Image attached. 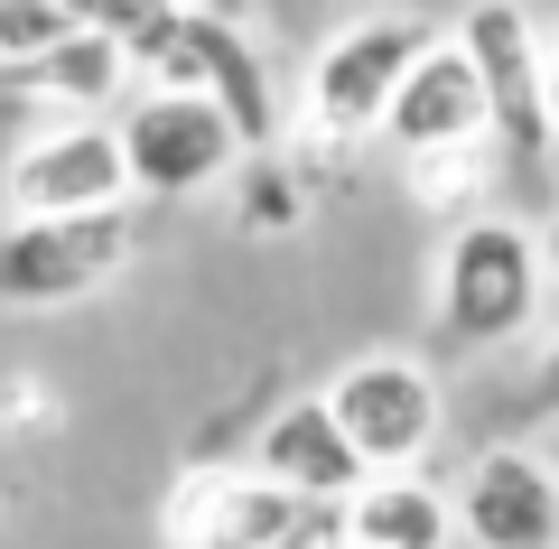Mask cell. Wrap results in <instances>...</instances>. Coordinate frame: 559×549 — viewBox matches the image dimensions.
<instances>
[{"mask_svg": "<svg viewBox=\"0 0 559 549\" xmlns=\"http://www.w3.org/2000/svg\"><path fill=\"white\" fill-rule=\"evenodd\" d=\"M429 38L439 28L419 20V10H364V20L326 28L308 47L299 84H289V158L318 168V158H355L364 140H382L392 94H401V75L419 65Z\"/></svg>", "mask_w": 559, "mask_h": 549, "instance_id": "6da1fadb", "label": "cell"}, {"mask_svg": "<svg viewBox=\"0 0 559 549\" xmlns=\"http://www.w3.org/2000/svg\"><path fill=\"white\" fill-rule=\"evenodd\" d=\"M103 20H121L131 65H140L150 94L224 103L252 158L289 140V94L271 84V57H261V38L234 20V10H103Z\"/></svg>", "mask_w": 559, "mask_h": 549, "instance_id": "7a4b0ae2", "label": "cell"}, {"mask_svg": "<svg viewBox=\"0 0 559 549\" xmlns=\"http://www.w3.org/2000/svg\"><path fill=\"white\" fill-rule=\"evenodd\" d=\"M429 317H439L448 345H522V335L550 317V261H540V224L522 215H466L439 234L429 261Z\"/></svg>", "mask_w": 559, "mask_h": 549, "instance_id": "3957f363", "label": "cell"}, {"mask_svg": "<svg viewBox=\"0 0 559 549\" xmlns=\"http://www.w3.org/2000/svg\"><path fill=\"white\" fill-rule=\"evenodd\" d=\"M131 158L112 121H38L0 158V224H84V215H131Z\"/></svg>", "mask_w": 559, "mask_h": 549, "instance_id": "277c9868", "label": "cell"}, {"mask_svg": "<svg viewBox=\"0 0 559 549\" xmlns=\"http://www.w3.org/2000/svg\"><path fill=\"white\" fill-rule=\"evenodd\" d=\"M326 410H336L345 447L364 456V475H429L419 456L439 447V429H448L429 354H401V345H373L355 363H336L326 373Z\"/></svg>", "mask_w": 559, "mask_h": 549, "instance_id": "5b68a950", "label": "cell"}, {"mask_svg": "<svg viewBox=\"0 0 559 549\" xmlns=\"http://www.w3.org/2000/svg\"><path fill=\"white\" fill-rule=\"evenodd\" d=\"M140 261L131 215H84V224H0V317H66L103 298Z\"/></svg>", "mask_w": 559, "mask_h": 549, "instance_id": "8992f818", "label": "cell"}, {"mask_svg": "<svg viewBox=\"0 0 559 549\" xmlns=\"http://www.w3.org/2000/svg\"><path fill=\"white\" fill-rule=\"evenodd\" d=\"M318 522L336 512L289 503L280 485H261L252 466H224V456L178 466V485L159 493V549H299Z\"/></svg>", "mask_w": 559, "mask_h": 549, "instance_id": "52a82bcc", "label": "cell"}, {"mask_svg": "<svg viewBox=\"0 0 559 549\" xmlns=\"http://www.w3.org/2000/svg\"><path fill=\"white\" fill-rule=\"evenodd\" d=\"M121 158H131V187L140 196H205V187H234L242 177V131L224 103L205 94H150L140 84L131 103H121Z\"/></svg>", "mask_w": 559, "mask_h": 549, "instance_id": "ba28073f", "label": "cell"}, {"mask_svg": "<svg viewBox=\"0 0 559 549\" xmlns=\"http://www.w3.org/2000/svg\"><path fill=\"white\" fill-rule=\"evenodd\" d=\"M457 47L476 57L503 168H550L559 158L550 150V20H532V10H466Z\"/></svg>", "mask_w": 559, "mask_h": 549, "instance_id": "9c48e42d", "label": "cell"}, {"mask_svg": "<svg viewBox=\"0 0 559 549\" xmlns=\"http://www.w3.org/2000/svg\"><path fill=\"white\" fill-rule=\"evenodd\" d=\"M457 503V549H559V466L550 447H476L466 475L448 485Z\"/></svg>", "mask_w": 559, "mask_h": 549, "instance_id": "30bf717a", "label": "cell"}, {"mask_svg": "<svg viewBox=\"0 0 559 549\" xmlns=\"http://www.w3.org/2000/svg\"><path fill=\"white\" fill-rule=\"evenodd\" d=\"M495 140V112H485V84H476V57L457 47V28L419 47V65L401 75L392 94V121H382V150L411 168V158H439V150H485Z\"/></svg>", "mask_w": 559, "mask_h": 549, "instance_id": "8fae6325", "label": "cell"}, {"mask_svg": "<svg viewBox=\"0 0 559 549\" xmlns=\"http://www.w3.org/2000/svg\"><path fill=\"white\" fill-rule=\"evenodd\" d=\"M252 475H261V485H280L289 503H308V512H345L364 485H373L364 456L345 447L326 392H299V401H280V410L261 419V429H252Z\"/></svg>", "mask_w": 559, "mask_h": 549, "instance_id": "7c38bea8", "label": "cell"}, {"mask_svg": "<svg viewBox=\"0 0 559 549\" xmlns=\"http://www.w3.org/2000/svg\"><path fill=\"white\" fill-rule=\"evenodd\" d=\"M20 94L38 103L47 121H121V103L140 94V65H131L121 20H103V10H94V20L38 65V75H20Z\"/></svg>", "mask_w": 559, "mask_h": 549, "instance_id": "4fadbf2b", "label": "cell"}, {"mask_svg": "<svg viewBox=\"0 0 559 549\" xmlns=\"http://www.w3.org/2000/svg\"><path fill=\"white\" fill-rule=\"evenodd\" d=\"M336 530H345V549H457V503L429 475H373L336 512Z\"/></svg>", "mask_w": 559, "mask_h": 549, "instance_id": "5bb4252c", "label": "cell"}, {"mask_svg": "<svg viewBox=\"0 0 559 549\" xmlns=\"http://www.w3.org/2000/svg\"><path fill=\"white\" fill-rule=\"evenodd\" d=\"M503 150L485 140V150H439V158H411L401 168V187H411L419 215H439V224H466V215H495V187H503Z\"/></svg>", "mask_w": 559, "mask_h": 549, "instance_id": "9a60e30c", "label": "cell"}, {"mask_svg": "<svg viewBox=\"0 0 559 549\" xmlns=\"http://www.w3.org/2000/svg\"><path fill=\"white\" fill-rule=\"evenodd\" d=\"M299 215H308L299 158H280V150L242 158V177H234V224L242 234H299Z\"/></svg>", "mask_w": 559, "mask_h": 549, "instance_id": "2e32d148", "label": "cell"}, {"mask_svg": "<svg viewBox=\"0 0 559 549\" xmlns=\"http://www.w3.org/2000/svg\"><path fill=\"white\" fill-rule=\"evenodd\" d=\"M94 10H66V0H0V65L10 75H38Z\"/></svg>", "mask_w": 559, "mask_h": 549, "instance_id": "e0dca14e", "label": "cell"}, {"mask_svg": "<svg viewBox=\"0 0 559 549\" xmlns=\"http://www.w3.org/2000/svg\"><path fill=\"white\" fill-rule=\"evenodd\" d=\"M57 419H66V401L47 392V373H10V392H0V429H20V438L38 429V438H47Z\"/></svg>", "mask_w": 559, "mask_h": 549, "instance_id": "ac0fdd59", "label": "cell"}, {"mask_svg": "<svg viewBox=\"0 0 559 549\" xmlns=\"http://www.w3.org/2000/svg\"><path fill=\"white\" fill-rule=\"evenodd\" d=\"M532 382H540V401H550V410H559V326L540 335V354H532Z\"/></svg>", "mask_w": 559, "mask_h": 549, "instance_id": "d6986e66", "label": "cell"}, {"mask_svg": "<svg viewBox=\"0 0 559 549\" xmlns=\"http://www.w3.org/2000/svg\"><path fill=\"white\" fill-rule=\"evenodd\" d=\"M550 150H559V20H550Z\"/></svg>", "mask_w": 559, "mask_h": 549, "instance_id": "ffe728a7", "label": "cell"}, {"mask_svg": "<svg viewBox=\"0 0 559 549\" xmlns=\"http://www.w3.org/2000/svg\"><path fill=\"white\" fill-rule=\"evenodd\" d=\"M540 261H550V289H559V215L540 224Z\"/></svg>", "mask_w": 559, "mask_h": 549, "instance_id": "44dd1931", "label": "cell"}, {"mask_svg": "<svg viewBox=\"0 0 559 549\" xmlns=\"http://www.w3.org/2000/svg\"><path fill=\"white\" fill-rule=\"evenodd\" d=\"M299 549H345V530H336V522H318V530H308Z\"/></svg>", "mask_w": 559, "mask_h": 549, "instance_id": "7402d4cb", "label": "cell"}, {"mask_svg": "<svg viewBox=\"0 0 559 549\" xmlns=\"http://www.w3.org/2000/svg\"><path fill=\"white\" fill-rule=\"evenodd\" d=\"M550 466H559V438H550Z\"/></svg>", "mask_w": 559, "mask_h": 549, "instance_id": "603a6c76", "label": "cell"}]
</instances>
